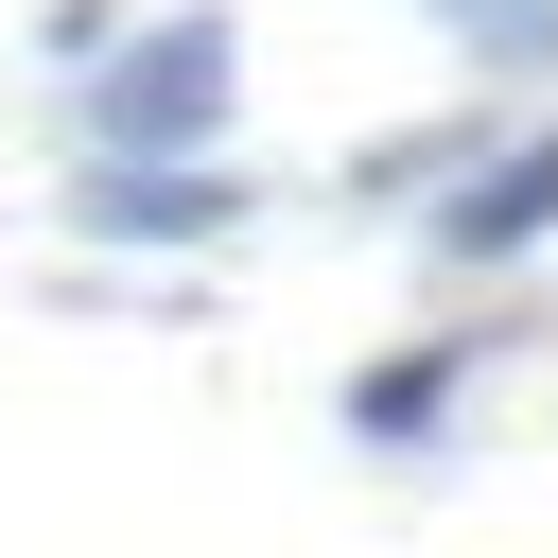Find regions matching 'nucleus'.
Segmentation results:
<instances>
[{"mask_svg":"<svg viewBox=\"0 0 558 558\" xmlns=\"http://www.w3.org/2000/svg\"><path fill=\"white\" fill-rule=\"evenodd\" d=\"M227 87H244V35L192 0V17H157V35H122L105 52V157H192V140H227Z\"/></svg>","mask_w":558,"mask_h":558,"instance_id":"f257e3e1","label":"nucleus"},{"mask_svg":"<svg viewBox=\"0 0 558 558\" xmlns=\"http://www.w3.org/2000/svg\"><path fill=\"white\" fill-rule=\"evenodd\" d=\"M105 244H227L244 227V174H209V157H87V192H70Z\"/></svg>","mask_w":558,"mask_h":558,"instance_id":"f03ea898","label":"nucleus"},{"mask_svg":"<svg viewBox=\"0 0 558 558\" xmlns=\"http://www.w3.org/2000/svg\"><path fill=\"white\" fill-rule=\"evenodd\" d=\"M541 227H558V140H506V157L436 209V244H453V262H506V244H541Z\"/></svg>","mask_w":558,"mask_h":558,"instance_id":"7ed1b4c3","label":"nucleus"},{"mask_svg":"<svg viewBox=\"0 0 558 558\" xmlns=\"http://www.w3.org/2000/svg\"><path fill=\"white\" fill-rule=\"evenodd\" d=\"M436 401H453V349H384L349 384V436H436Z\"/></svg>","mask_w":558,"mask_h":558,"instance_id":"20e7f679","label":"nucleus"}]
</instances>
